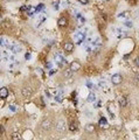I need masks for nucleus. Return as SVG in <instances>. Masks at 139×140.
<instances>
[{
    "label": "nucleus",
    "instance_id": "obj_26",
    "mask_svg": "<svg viewBox=\"0 0 139 140\" xmlns=\"http://www.w3.org/2000/svg\"><path fill=\"white\" fill-rule=\"evenodd\" d=\"M8 108H10V110H11V111H13V112H15V111H16V108L14 106V105H10Z\"/></svg>",
    "mask_w": 139,
    "mask_h": 140
},
{
    "label": "nucleus",
    "instance_id": "obj_8",
    "mask_svg": "<svg viewBox=\"0 0 139 140\" xmlns=\"http://www.w3.org/2000/svg\"><path fill=\"white\" fill-rule=\"evenodd\" d=\"M57 23H59L60 27H65L67 25H68V20H67V18H64V16H62V18H60L59 21H57Z\"/></svg>",
    "mask_w": 139,
    "mask_h": 140
},
{
    "label": "nucleus",
    "instance_id": "obj_7",
    "mask_svg": "<svg viewBox=\"0 0 139 140\" xmlns=\"http://www.w3.org/2000/svg\"><path fill=\"white\" fill-rule=\"evenodd\" d=\"M8 97V89L7 88H1L0 89V98L1 99H5Z\"/></svg>",
    "mask_w": 139,
    "mask_h": 140
},
{
    "label": "nucleus",
    "instance_id": "obj_29",
    "mask_svg": "<svg viewBox=\"0 0 139 140\" xmlns=\"http://www.w3.org/2000/svg\"><path fill=\"white\" fill-rule=\"evenodd\" d=\"M53 7L55 8V10H57V8H59V2H54V4H53Z\"/></svg>",
    "mask_w": 139,
    "mask_h": 140
},
{
    "label": "nucleus",
    "instance_id": "obj_4",
    "mask_svg": "<svg viewBox=\"0 0 139 140\" xmlns=\"http://www.w3.org/2000/svg\"><path fill=\"white\" fill-rule=\"evenodd\" d=\"M32 93H33L32 89H31V88H28V86L22 89V96H23V97H26V98L31 97V96H32Z\"/></svg>",
    "mask_w": 139,
    "mask_h": 140
},
{
    "label": "nucleus",
    "instance_id": "obj_28",
    "mask_svg": "<svg viewBox=\"0 0 139 140\" xmlns=\"http://www.w3.org/2000/svg\"><path fill=\"white\" fill-rule=\"evenodd\" d=\"M28 7L29 6H22L21 8H20V11H28Z\"/></svg>",
    "mask_w": 139,
    "mask_h": 140
},
{
    "label": "nucleus",
    "instance_id": "obj_23",
    "mask_svg": "<svg viewBox=\"0 0 139 140\" xmlns=\"http://www.w3.org/2000/svg\"><path fill=\"white\" fill-rule=\"evenodd\" d=\"M69 129H70V131H75V130L77 129L75 123H71V124H70V126H69Z\"/></svg>",
    "mask_w": 139,
    "mask_h": 140
},
{
    "label": "nucleus",
    "instance_id": "obj_6",
    "mask_svg": "<svg viewBox=\"0 0 139 140\" xmlns=\"http://www.w3.org/2000/svg\"><path fill=\"white\" fill-rule=\"evenodd\" d=\"M55 61H56V62H57L60 65H62L63 63H67L65 59H64L62 55H60V54H56V55H55Z\"/></svg>",
    "mask_w": 139,
    "mask_h": 140
},
{
    "label": "nucleus",
    "instance_id": "obj_2",
    "mask_svg": "<svg viewBox=\"0 0 139 140\" xmlns=\"http://www.w3.org/2000/svg\"><path fill=\"white\" fill-rule=\"evenodd\" d=\"M111 82H112L115 85L120 84V82H122V76L119 75V74H115V75H112V77H111Z\"/></svg>",
    "mask_w": 139,
    "mask_h": 140
},
{
    "label": "nucleus",
    "instance_id": "obj_33",
    "mask_svg": "<svg viewBox=\"0 0 139 140\" xmlns=\"http://www.w3.org/2000/svg\"><path fill=\"white\" fill-rule=\"evenodd\" d=\"M136 64L139 67V57H137V59H136Z\"/></svg>",
    "mask_w": 139,
    "mask_h": 140
},
{
    "label": "nucleus",
    "instance_id": "obj_10",
    "mask_svg": "<svg viewBox=\"0 0 139 140\" xmlns=\"http://www.w3.org/2000/svg\"><path fill=\"white\" fill-rule=\"evenodd\" d=\"M32 134H33L32 131H29V130H28V131H26V132L22 134V138H23L25 140H32L33 139V135Z\"/></svg>",
    "mask_w": 139,
    "mask_h": 140
},
{
    "label": "nucleus",
    "instance_id": "obj_19",
    "mask_svg": "<svg viewBox=\"0 0 139 140\" xmlns=\"http://www.w3.org/2000/svg\"><path fill=\"white\" fill-rule=\"evenodd\" d=\"M73 70H70V69H67V70H64V77H67V78H70L71 76H73Z\"/></svg>",
    "mask_w": 139,
    "mask_h": 140
},
{
    "label": "nucleus",
    "instance_id": "obj_18",
    "mask_svg": "<svg viewBox=\"0 0 139 140\" xmlns=\"http://www.w3.org/2000/svg\"><path fill=\"white\" fill-rule=\"evenodd\" d=\"M77 20H78V25H80V26H82V25H83V23L86 22V19H84L83 16L81 15L80 13L77 14Z\"/></svg>",
    "mask_w": 139,
    "mask_h": 140
},
{
    "label": "nucleus",
    "instance_id": "obj_32",
    "mask_svg": "<svg viewBox=\"0 0 139 140\" xmlns=\"http://www.w3.org/2000/svg\"><path fill=\"white\" fill-rule=\"evenodd\" d=\"M46 68H48V69H50V68H52V63H47V64H46Z\"/></svg>",
    "mask_w": 139,
    "mask_h": 140
},
{
    "label": "nucleus",
    "instance_id": "obj_1",
    "mask_svg": "<svg viewBox=\"0 0 139 140\" xmlns=\"http://www.w3.org/2000/svg\"><path fill=\"white\" fill-rule=\"evenodd\" d=\"M75 39H76V41H77V43H78V44H81L82 42H84V40H86V33L77 32L75 34Z\"/></svg>",
    "mask_w": 139,
    "mask_h": 140
},
{
    "label": "nucleus",
    "instance_id": "obj_12",
    "mask_svg": "<svg viewBox=\"0 0 139 140\" xmlns=\"http://www.w3.org/2000/svg\"><path fill=\"white\" fill-rule=\"evenodd\" d=\"M10 49H11L12 51L15 54V53H19V51L21 50V47H20V46H18V44H12L11 47H10Z\"/></svg>",
    "mask_w": 139,
    "mask_h": 140
},
{
    "label": "nucleus",
    "instance_id": "obj_9",
    "mask_svg": "<svg viewBox=\"0 0 139 140\" xmlns=\"http://www.w3.org/2000/svg\"><path fill=\"white\" fill-rule=\"evenodd\" d=\"M98 124H99V126H101V127H103V129H107V127H109V124H107V119L104 118V117H102V118L99 119Z\"/></svg>",
    "mask_w": 139,
    "mask_h": 140
},
{
    "label": "nucleus",
    "instance_id": "obj_31",
    "mask_svg": "<svg viewBox=\"0 0 139 140\" xmlns=\"http://www.w3.org/2000/svg\"><path fill=\"white\" fill-rule=\"evenodd\" d=\"M4 132H5V130H4V127H2V126H1V125H0V133H1V134H2V133H4Z\"/></svg>",
    "mask_w": 139,
    "mask_h": 140
},
{
    "label": "nucleus",
    "instance_id": "obj_15",
    "mask_svg": "<svg viewBox=\"0 0 139 140\" xmlns=\"http://www.w3.org/2000/svg\"><path fill=\"white\" fill-rule=\"evenodd\" d=\"M38 12H36V8L35 7H28V15L32 16L34 15V14H36Z\"/></svg>",
    "mask_w": 139,
    "mask_h": 140
},
{
    "label": "nucleus",
    "instance_id": "obj_24",
    "mask_svg": "<svg viewBox=\"0 0 139 140\" xmlns=\"http://www.w3.org/2000/svg\"><path fill=\"white\" fill-rule=\"evenodd\" d=\"M43 7H44V6H43V4H40V5L36 7V12H40L41 10H43Z\"/></svg>",
    "mask_w": 139,
    "mask_h": 140
},
{
    "label": "nucleus",
    "instance_id": "obj_3",
    "mask_svg": "<svg viewBox=\"0 0 139 140\" xmlns=\"http://www.w3.org/2000/svg\"><path fill=\"white\" fill-rule=\"evenodd\" d=\"M63 48L64 50L67 51V53H71L73 50H74V43H71V42H65L63 44Z\"/></svg>",
    "mask_w": 139,
    "mask_h": 140
},
{
    "label": "nucleus",
    "instance_id": "obj_22",
    "mask_svg": "<svg viewBox=\"0 0 139 140\" xmlns=\"http://www.w3.org/2000/svg\"><path fill=\"white\" fill-rule=\"evenodd\" d=\"M124 25H125L126 27H128V28H131L132 26H133V23H132V21H131V20H126V21L124 22Z\"/></svg>",
    "mask_w": 139,
    "mask_h": 140
},
{
    "label": "nucleus",
    "instance_id": "obj_25",
    "mask_svg": "<svg viewBox=\"0 0 139 140\" xmlns=\"http://www.w3.org/2000/svg\"><path fill=\"white\" fill-rule=\"evenodd\" d=\"M55 99L57 100V102H62V96L59 95V96H55Z\"/></svg>",
    "mask_w": 139,
    "mask_h": 140
},
{
    "label": "nucleus",
    "instance_id": "obj_27",
    "mask_svg": "<svg viewBox=\"0 0 139 140\" xmlns=\"http://www.w3.org/2000/svg\"><path fill=\"white\" fill-rule=\"evenodd\" d=\"M78 1H80L82 5H86V4L89 2V0H78Z\"/></svg>",
    "mask_w": 139,
    "mask_h": 140
},
{
    "label": "nucleus",
    "instance_id": "obj_5",
    "mask_svg": "<svg viewBox=\"0 0 139 140\" xmlns=\"http://www.w3.org/2000/svg\"><path fill=\"white\" fill-rule=\"evenodd\" d=\"M70 70H73V71H78V70H81V64L78 63V62H76V61H74V62H71L70 63Z\"/></svg>",
    "mask_w": 139,
    "mask_h": 140
},
{
    "label": "nucleus",
    "instance_id": "obj_21",
    "mask_svg": "<svg viewBox=\"0 0 139 140\" xmlns=\"http://www.w3.org/2000/svg\"><path fill=\"white\" fill-rule=\"evenodd\" d=\"M128 12H123V13H119L118 14V19H124V18H128Z\"/></svg>",
    "mask_w": 139,
    "mask_h": 140
},
{
    "label": "nucleus",
    "instance_id": "obj_13",
    "mask_svg": "<svg viewBox=\"0 0 139 140\" xmlns=\"http://www.w3.org/2000/svg\"><path fill=\"white\" fill-rule=\"evenodd\" d=\"M119 105H120V108H125V106L128 105V99H126V97L119 98Z\"/></svg>",
    "mask_w": 139,
    "mask_h": 140
},
{
    "label": "nucleus",
    "instance_id": "obj_20",
    "mask_svg": "<svg viewBox=\"0 0 139 140\" xmlns=\"http://www.w3.org/2000/svg\"><path fill=\"white\" fill-rule=\"evenodd\" d=\"M88 100H89V102H95V100H96V96H95V93L91 92L90 95L88 96Z\"/></svg>",
    "mask_w": 139,
    "mask_h": 140
},
{
    "label": "nucleus",
    "instance_id": "obj_17",
    "mask_svg": "<svg viewBox=\"0 0 139 140\" xmlns=\"http://www.w3.org/2000/svg\"><path fill=\"white\" fill-rule=\"evenodd\" d=\"M86 132H89V133H91V132H94V131H95V126H94L92 124H88L86 126Z\"/></svg>",
    "mask_w": 139,
    "mask_h": 140
},
{
    "label": "nucleus",
    "instance_id": "obj_11",
    "mask_svg": "<svg viewBox=\"0 0 139 140\" xmlns=\"http://www.w3.org/2000/svg\"><path fill=\"white\" fill-rule=\"evenodd\" d=\"M56 129L59 130V131H61V132L65 130V124H64L63 120H59V121H57V124H56Z\"/></svg>",
    "mask_w": 139,
    "mask_h": 140
},
{
    "label": "nucleus",
    "instance_id": "obj_16",
    "mask_svg": "<svg viewBox=\"0 0 139 140\" xmlns=\"http://www.w3.org/2000/svg\"><path fill=\"white\" fill-rule=\"evenodd\" d=\"M22 137L21 134L19 133V132H14V133H12V139L13 140H20Z\"/></svg>",
    "mask_w": 139,
    "mask_h": 140
},
{
    "label": "nucleus",
    "instance_id": "obj_30",
    "mask_svg": "<svg viewBox=\"0 0 139 140\" xmlns=\"http://www.w3.org/2000/svg\"><path fill=\"white\" fill-rule=\"evenodd\" d=\"M25 57H26V60L31 59V54H29V53H26V54H25Z\"/></svg>",
    "mask_w": 139,
    "mask_h": 140
},
{
    "label": "nucleus",
    "instance_id": "obj_14",
    "mask_svg": "<svg viewBox=\"0 0 139 140\" xmlns=\"http://www.w3.org/2000/svg\"><path fill=\"white\" fill-rule=\"evenodd\" d=\"M42 129L44 130H49L50 129V126H52V123H50V120H44V121H42Z\"/></svg>",
    "mask_w": 139,
    "mask_h": 140
}]
</instances>
